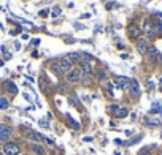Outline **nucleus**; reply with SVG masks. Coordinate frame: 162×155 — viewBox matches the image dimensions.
<instances>
[{
    "label": "nucleus",
    "instance_id": "nucleus-1",
    "mask_svg": "<svg viewBox=\"0 0 162 155\" xmlns=\"http://www.w3.org/2000/svg\"><path fill=\"white\" fill-rule=\"evenodd\" d=\"M11 127L7 125V123H0V141H8L11 138Z\"/></svg>",
    "mask_w": 162,
    "mask_h": 155
},
{
    "label": "nucleus",
    "instance_id": "nucleus-2",
    "mask_svg": "<svg viewBox=\"0 0 162 155\" xmlns=\"http://www.w3.org/2000/svg\"><path fill=\"white\" fill-rule=\"evenodd\" d=\"M3 153L5 155H18L19 153V146L16 142H7L3 146Z\"/></svg>",
    "mask_w": 162,
    "mask_h": 155
},
{
    "label": "nucleus",
    "instance_id": "nucleus-3",
    "mask_svg": "<svg viewBox=\"0 0 162 155\" xmlns=\"http://www.w3.org/2000/svg\"><path fill=\"white\" fill-rule=\"evenodd\" d=\"M80 78H81V71L80 70H70L67 73L65 79H67V82H76V81H80Z\"/></svg>",
    "mask_w": 162,
    "mask_h": 155
},
{
    "label": "nucleus",
    "instance_id": "nucleus-4",
    "mask_svg": "<svg viewBox=\"0 0 162 155\" xmlns=\"http://www.w3.org/2000/svg\"><path fill=\"white\" fill-rule=\"evenodd\" d=\"M59 65H60V68H62L64 73H68V71L72 70V65H73V63L68 60V57H60V59H59Z\"/></svg>",
    "mask_w": 162,
    "mask_h": 155
},
{
    "label": "nucleus",
    "instance_id": "nucleus-5",
    "mask_svg": "<svg viewBox=\"0 0 162 155\" xmlns=\"http://www.w3.org/2000/svg\"><path fill=\"white\" fill-rule=\"evenodd\" d=\"M80 71L83 74H89L92 73V63L89 60H80Z\"/></svg>",
    "mask_w": 162,
    "mask_h": 155
},
{
    "label": "nucleus",
    "instance_id": "nucleus-6",
    "mask_svg": "<svg viewBox=\"0 0 162 155\" xmlns=\"http://www.w3.org/2000/svg\"><path fill=\"white\" fill-rule=\"evenodd\" d=\"M137 51L140 52L142 56H146V51H148V44H146V40L140 38L137 41Z\"/></svg>",
    "mask_w": 162,
    "mask_h": 155
},
{
    "label": "nucleus",
    "instance_id": "nucleus-7",
    "mask_svg": "<svg viewBox=\"0 0 162 155\" xmlns=\"http://www.w3.org/2000/svg\"><path fill=\"white\" fill-rule=\"evenodd\" d=\"M130 93L133 95V97H140V84H138L135 79H132L130 81Z\"/></svg>",
    "mask_w": 162,
    "mask_h": 155
},
{
    "label": "nucleus",
    "instance_id": "nucleus-8",
    "mask_svg": "<svg viewBox=\"0 0 162 155\" xmlns=\"http://www.w3.org/2000/svg\"><path fill=\"white\" fill-rule=\"evenodd\" d=\"M129 35L132 37V38H138L140 37V33H142V30H140V27H137L135 24H132V25H129Z\"/></svg>",
    "mask_w": 162,
    "mask_h": 155
},
{
    "label": "nucleus",
    "instance_id": "nucleus-9",
    "mask_svg": "<svg viewBox=\"0 0 162 155\" xmlns=\"http://www.w3.org/2000/svg\"><path fill=\"white\" fill-rule=\"evenodd\" d=\"M127 82H130L127 78H124V76H118V78H114V84H116L118 87H126L127 86Z\"/></svg>",
    "mask_w": 162,
    "mask_h": 155
},
{
    "label": "nucleus",
    "instance_id": "nucleus-10",
    "mask_svg": "<svg viewBox=\"0 0 162 155\" xmlns=\"http://www.w3.org/2000/svg\"><path fill=\"white\" fill-rule=\"evenodd\" d=\"M146 56H148L151 60H156V59L159 57V52H157V49H156L154 46H151V48H148V51H146Z\"/></svg>",
    "mask_w": 162,
    "mask_h": 155
},
{
    "label": "nucleus",
    "instance_id": "nucleus-11",
    "mask_svg": "<svg viewBox=\"0 0 162 155\" xmlns=\"http://www.w3.org/2000/svg\"><path fill=\"white\" fill-rule=\"evenodd\" d=\"M3 86H5V89H7L10 93H13V95H16V93H18V87H16V84H13L11 81H5V84H3Z\"/></svg>",
    "mask_w": 162,
    "mask_h": 155
},
{
    "label": "nucleus",
    "instance_id": "nucleus-12",
    "mask_svg": "<svg viewBox=\"0 0 162 155\" xmlns=\"http://www.w3.org/2000/svg\"><path fill=\"white\" fill-rule=\"evenodd\" d=\"M30 150L34 152V153H37V155H44V149L38 144V142H35V144H30Z\"/></svg>",
    "mask_w": 162,
    "mask_h": 155
},
{
    "label": "nucleus",
    "instance_id": "nucleus-13",
    "mask_svg": "<svg viewBox=\"0 0 162 155\" xmlns=\"http://www.w3.org/2000/svg\"><path fill=\"white\" fill-rule=\"evenodd\" d=\"M51 70H53V73H54L56 76H62V74H64V71H62L59 62H53V63H51Z\"/></svg>",
    "mask_w": 162,
    "mask_h": 155
},
{
    "label": "nucleus",
    "instance_id": "nucleus-14",
    "mask_svg": "<svg viewBox=\"0 0 162 155\" xmlns=\"http://www.w3.org/2000/svg\"><path fill=\"white\" fill-rule=\"evenodd\" d=\"M127 114H129L127 108H119L118 112H114V116H116L118 119H124V117H127Z\"/></svg>",
    "mask_w": 162,
    "mask_h": 155
},
{
    "label": "nucleus",
    "instance_id": "nucleus-15",
    "mask_svg": "<svg viewBox=\"0 0 162 155\" xmlns=\"http://www.w3.org/2000/svg\"><path fill=\"white\" fill-rule=\"evenodd\" d=\"M107 78H108V73H107V71H103V70H99V71H97V79H99V81H105Z\"/></svg>",
    "mask_w": 162,
    "mask_h": 155
},
{
    "label": "nucleus",
    "instance_id": "nucleus-16",
    "mask_svg": "<svg viewBox=\"0 0 162 155\" xmlns=\"http://www.w3.org/2000/svg\"><path fill=\"white\" fill-rule=\"evenodd\" d=\"M29 136H30L32 139H35V141H38V142H40L41 139H43V136H41L40 133H37V132H29Z\"/></svg>",
    "mask_w": 162,
    "mask_h": 155
},
{
    "label": "nucleus",
    "instance_id": "nucleus-17",
    "mask_svg": "<svg viewBox=\"0 0 162 155\" xmlns=\"http://www.w3.org/2000/svg\"><path fill=\"white\" fill-rule=\"evenodd\" d=\"M68 60H70L72 63H73V62H80V54H76V52L68 54Z\"/></svg>",
    "mask_w": 162,
    "mask_h": 155
},
{
    "label": "nucleus",
    "instance_id": "nucleus-18",
    "mask_svg": "<svg viewBox=\"0 0 162 155\" xmlns=\"http://www.w3.org/2000/svg\"><path fill=\"white\" fill-rule=\"evenodd\" d=\"M7 108H8V100L0 98V109H7Z\"/></svg>",
    "mask_w": 162,
    "mask_h": 155
},
{
    "label": "nucleus",
    "instance_id": "nucleus-19",
    "mask_svg": "<svg viewBox=\"0 0 162 155\" xmlns=\"http://www.w3.org/2000/svg\"><path fill=\"white\" fill-rule=\"evenodd\" d=\"M142 138H143V136H142V135H140V136H135V138H133V139H130V141H129V142H126V146H132V144H135V142H138V141H140V139H142Z\"/></svg>",
    "mask_w": 162,
    "mask_h": 155
},
{
    "label": "nucleus",
    "instance_id": "nucleus-20",
    "mask_svg": "<svg viewBox=\"0 0 162 155\" xmlns=\"http://www.w3.org/2000/svg\"><path fill=\"white\" fill-rule=\"evenodd\" d=\"M118 109H119V105H111V106H110V111H111V112H118Z\"/></svg>",
    "mask_w": 162,
    "mask_h": 155
},
{
    "label": "nucleus",
    "instance_id": "nucleus-21",
    "mask_svg": "<svg viewBox=\"0 0 162 155\" xmlns=\"http://www.w3.org/2000/svg\"><path fill=\"white\" fill-rule=\"evenodd\" d=\"M60 14V8H54L53 10V18H56V16H59Z\"/></svg>",
    "mask_w": 162,
    "mask_h": 155
},
{
    "label": "nucleus",
    "instance_id": "nucleus-22",
    "mask_svg": "<svg viewBox=\"0 0 162 155\" xmlns=\"http://www.w3.org/2000/svg\"><path fill=\"white\" fill-rule=\"evenodd\" d=\"M146 123H148V125H157L159 122H157V120H149V119H148V120H146Z\"/></svg>",
    "mask_w": 162,
    "mask_h": 155
},
{
    "label": "nucleus",
    "instance_id": "nucleus-23",
    "mask_svg": "<svg viewBox=\"0 0 162 155\" xmlns=\"http://www.w3.org/2000/svg\"><path fill=\"white\" fill-rule=\"evenodd\" d=\"M44 141H46V142H48V144H51V146L54 144V141H53L51 138H44Z\"/></svg>",
    "mask_w": 162,
    "mask_h": 155
},
{
    "label": "nucleus",
    "instance_id": "nucleus-24",
    "mask_svg": "<svg viewBox=\"0 0 162 155\" xmlns=\"http://www.w3.org/2000/svg\"><path fill=\"white\" fill-rule=\"evenodd\" d=\"M32 44H34V46H38V44H40V40H32Z\"/></svg>",
    "mask_w": 162,
    "mask_h": 155
},
{
    "label": "nucleus",
    "instance_id": "nucleus-25",
    "mask_svg": "<svg viewBox=\"0 0 162 155\" xmlns=\"http://www.w3.org/2000/svg\"><path fill=\"white\" fill-rule=\"evenodd\" d=\"M148 87H149V89H153V87H154V82H153V81H149V84H148Z\"/></svg>",
    "mask_w": 162,
    "mask_h": 155
},
{
    "label": "nucleus",
    "instance_id": "nucleus-26",
    "mask_svg": "<svg viewBox=\"0 0 162 155\" xmlns=\"http://www.w3.org/2000/svg\"><path fill=\"white\" fill-rule=\"evenodd\" d=\"M157 60H159V62L162 63V54H159V57H157Z\"/></svg>",
    "mask_w": 162,
    "mask_h": 155
},
{
    "label": "nucleus",
    "instance_id": "nucleus-27",
    "mask_svg": "<svg viewBox=\"0 0 162 155\" xmlns=\"http://www.w3.org/2000/svg\"><path fill=\"white\" fill-rule=\"evenodd\" d=\"M0 155H5V153H3V152H0Z\"/></svg>",
    "mask_w": 162,
    "mask_h": 155
},
{
    "label": "nucleus",
    "instance_id": "nucleus-28",
    "mask_svg": "<svg viewBox=\"0 0 162 155\" xmlns=\"http://www.w3.org/2000/svg\"><path fill=\"white\" fill-rule=\"evenodd\" d=\"M160 90H162V86H160Z\"/></svg>",
    "mask_w": 162,
    "mask_h": 155
}]
</instances>
